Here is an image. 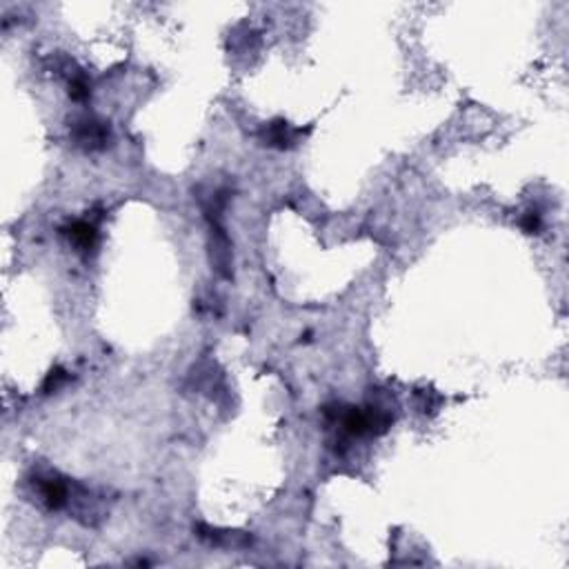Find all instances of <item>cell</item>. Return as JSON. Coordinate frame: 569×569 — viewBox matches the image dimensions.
<instances>
[{"mask_svg": "<svg viewBox=\"0 0 569 569\" xmlns=\"http://www.w3.org/2000/svg\"><path fill=\"white\" fill-rule=\"evenodd\" d=\"M71 136L76 140V145L82 149H102L109 140V127L107 122L96 120V118H82L74 125Z\"/></svg>", "mask_w": 569, "mask_h": 569, "instance_id": "cell-1", "label": "cell"}, {"mask_svg": "<svg viewBox=\"0 0 569 569\" xmlns=\"http://www.w3.org/2000/svg\"><path fill=\"white\" fill-rule=\"evenodd\" d=\"M38 489L45 500V505L49 509H63L69 500V489L63 480L58 478H41L38 480Z\"/></svg>", "mask_w": 569, "mask_h": 569, "instance_id": "cell-2", "label": "cell"}, {"mask_svg": "<svg viewBox=\"0 0 569 569\" xmlns=\"http://www.w3.org/2000/svg\"><path fill=\"white\" fill-rule=\"evenodd\" d=\"M67 236L71 238V243L76 245V247H80V249H93V245H96V241H98L96 227H93L91 223H85V221L74 223L67 230Z\"/></svg>", "mask_w": 569, "mask_h": 569, "instance_id": "cell-3", "label": "cell"}, {"mask_svg": "<svg viewBox=\"0 0 569 569\" xmlns=\"http://www.w3.org/2000/svg\"><path fill=\"white\" fill-rule=\"evenodd\" d=\"M265 140H267V145L278 147V149L289 147L291 142H293V138H291V134H289L287 122H282V120L271 122V125L267 127V131H265Z\"/></svg>", "mask_w": 569, "mask_h": 569, "instance_id": "cell-4", "label": "cell"}, {"mask_svg": "<svg viewBox=\"0 0 569 569\" xmlns=\"http://www.w3.org/2000/svg\"><path fill=\"white\" fill-rule=\"evenodd\" d=\"M67 381V372H65V369H60V367H56L54 372L47 376V381H45V385H43V392L45 394H52V392H56V390H60V385Z\"/></svg>", "mask_w": 569, "mask_h": 569, "instance_id": "cell-5", "label": "cell"}, {"mask_svg": "<svg viewBox=\"0 0 569 569\" xmlns=\"http://www.w3.org/2000/svg\"><path fill=\"white\" fill-rule=\"evenodd\" d=\"M520 225H523V230L527 234H538L540 232V214L538 212H527L523 216V221H520Z\"/></svg>", "mask_w": 569, "mask_h": 569, "instance_id": "cell-6", "label": "cell"}, {"mask_svg": "<svg viewBox=\"0 0 569 569\" xmlns=\"http://www.w3.org/2000/svg\"><path fill=\"white\" fill-rule=\"evenodd\" d=\"M69 96L74 100H85L89 96V87H87V82H85L82 78H76L71 85H69Z\"/></svg>", "mask_w": 569, "mask_h": 569, "instance_id": "cell-7", "label": "cell"}]
</instances>
